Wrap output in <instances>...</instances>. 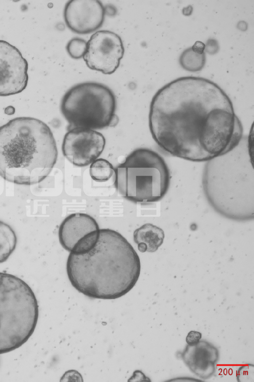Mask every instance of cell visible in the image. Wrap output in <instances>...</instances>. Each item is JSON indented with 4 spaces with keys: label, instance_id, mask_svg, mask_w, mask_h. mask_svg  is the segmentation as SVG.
Listing matches in <instances>:
<instances>
[{
    "label": "cell",
    "instance_id": "16",
    "mask_svg": "<svg viewBox=\"0 0 254 382\" xmlns=\"http://www.w3.org/2000/svg\"><path fill=\"white\" fill-rule=\"evenodd\" d=\"M206 62V57L204 51H199L192 47L185 50L179 58V63L185 70L195 72L201 71Z\"/></svg>",
    "mask_w": 254,
    "mask_h": 382
},
{
    "label": "cell",
    "instance_id": "11",
    "mask_svg": "<svg viewBox=\"0 0 254 382\" xmlns=\"http://www.w3.org/2000/svg\"><path fill=\"white\" fill-rule=\"evenodd\" d=\"M28 62L20 51L0 40V96L20 93L27 85Z\"/></svg>",
    "mask_w": 254,
    "mask_h": 382
},
{
    "label": "cell",
    "instance_id": "12",
    "mask_svg": "<svg viewBox=\"0 0 254 382\" xmlns=\"http://www.w3.org/2000/svg\"><path fill=\"white\" fill-rule=\"evenodd\" d=\"M105 9L96 0H72L66 2L64 18L67 26L79 34L91 33L100 28L104 21Z\"/></svg>",
    "mask_w": 254,
    "mask_h": 382
},
{
    "label": "cell",
    "instance_id": "8",
    "mask_svg": "<svg viewBox=\"0 0 254 382\" xmlns=\"http://www.w3.org/2000/svg\"><path fill=\"white\" fill-rule=\"evenodd\" d=\"M124 52L120 36L114 32L102 30L91 36L83 58L90 69L111 75L119 67Z\"/></svg>",
    "mask_w": 254,
    "mask_h": 382
},
{
    "label": "cell",
    "instance_id": "1",
    "mask_svg": "<svg viewBox=\"0 0 254 382\" xmlns=\"http://www.w3.org/2000/svg\"><path fill=\"white\" fill-rule=\"evenodd\" d=\"M149 126L161 149L193 162L223 155L243 138L242 124L229 97L201 77H179L159 89L150 103Z\"/></svg>",
    "mask_w": 254,
    "mask_h": 382
},
{
    "label": "cell",
    "instance_id": "20",
    "mask_svg": "<svg viewBox=\"0 0 254 382\" xmlns=\"http://www.w3.org/2000/svg\"><path fill=\"white\" fill-rule=\"evenodd\" d=\"M201 338L202 334L201 332L195 330H190L186 337V342L188 345H194L197 344Z\"/></svg>",
    "mask_w": 254,
    "mask_h": 382
},
{
    "label": "cell",
    "instance_id": "13",
    "mask_svg": "<svg viewBox=\"0 0 254 382\" xmlns=\"http://www.w3.org/2000/svg\"><path fill=\"white\" fill-rule=\"evenodd\" d=\"M178 355L190 370L201 379H209L215 373L219 351L207 341L200 340L195 345H187Z\"/></svg>",
    "mask_w": 254,
    "mask_h": 382
},
{
    "label": "cell",
    "instance_id": "4",
    "mask_svg": "<svg viewBox=\"0 0 254 382\" xmlns=\"http://www.w3.org/2000/svg\"><path fill=\"white\" fill-rule=\"evenodd\" d=\"M249 149L247 138L242 139L232 151L207 161L204 168L202 184L208 201L229 218L231 210L236 219L235 210L245 208L247 199L250 202L254 197V169Z\"/></svg>",
    "mask_w": 254,
    "mask_h": 382
},
{
    "label": "cell",
    "instance_id": "15",
    "mask_svg": "<svg viewBox=\"0 0 254 382\" xmlns=\"http://www.w3.org/2000/svg\"><path fill=\"white\" fill-rule=\"evenodd\" d=\"M17 237L11 227L0 220V263L5 262L16 248Z\"/></svg>",
    "mask_w": 254,
    "mask_h": 382
},
{
    "label": "cell",
    "instance_id": "18",
    "mask_svg": "<svg viewBox=\"0 0 254 382\" xmlns=\"http://www.w3.org/2000/svg\"><path fill=\"white\" fill-rule=\"evenodd\" d=\"M87 47V42L80 38H73L67 44L66 50L73 59H78L83 57Z\"/></svg>",
    "mask_w": 254,
    "mask_h": 382
},
{
    "label": "cell",
    "instance_id": "17",
    "mask_svg": "<svg viewBox=\"0 0 254 382\" xmlns=\"http://www.w3.org/2000/svg\"><path fill=\"white\" fill-rule=\"evenodd\" d=\"M89 173L93 180L97 182L108 181L115 173L113 165L104 158H97L91 163Z\"/></svg>",
    "mask_w": 254,
    "mask_h": 382
},
{
    "label": "cell",
    "instance_id": "2",
    "mask_svg": "<svg viewBox=\"0 0 254 382\" xmlns=\"http://www.w3.org/2000/svg\"><path fill=\"white\" fill-rule=\"evenodd\" d=\"M66 273L72 286L91 298L112 300L129 292L140 273L138 254L120 233L102 229L95 246L80 255L69 253Z\"/></svg>",
    "mask_w": 254,
    "mask_h": 382
},
{
    "label": "cell",
    "instance_id": "7",
    "mask_svg": "<svg viewBox=\"0 0 254 382\" xmlns=\"http://www.w3.org/2000/svg\"><path fill=\"white\" fill-rule=\"evenodd\" d=\"M61 111L69 124V129H102L113 126L116 100L107 86L92 81L77 84L63 96Z\"/></svg>",
    "mask_w": 254,
    "mask_h": 382
},
{
    "label": "cell",
    "instance_id": "3",
    "mask_svg": "<svg viewBox=\"0 0 254 382\" xmlns=\"http://www.w3.org/2000/svg\"><path fill=\"white\" fill-rule=\"evenodd\" d=\"M58 155L52 132L38 119L17 117L0 127V176L8 182H41L52 171Z\"/></svg>",
    "mask_w": 254,
    "mask_h": 382
},
{
    "label": "cell",
    "instance_id": "14",
    "mask_svg": "<svg viewBox=\"0 0 254 382\" xmlns=\"http://www.w3.org/2000/svg\"><path fill=\"white\" fill-rule=\"evenodd\" d=\"M133 237L140 252H154L162 244L165 234L160 228L147 223L136 229Z\"/></svg>",
    "mask_w": 254,
    "mask_h": 382
},
{
    "label": "cell",
    "instance_id": "6",
    "mask_svg": "<svg viewBox=\"0 0 254 382\" xmlns=\"http://www.w3.org/2000/svg\"><path fill=\"white\" fill-rule=\"evenodd\" d=\"M115 174V185L119 193L134 203L160 201L170 184V172L165 160L147 148L132 151L116 167Z\"/></svg>",
    "mask_w": 254,
    "mask_h": 382
},
{
    "label": "cell",
    "instance_id": "5",
    "mask_svg": "<svg viewBox=\"0 0 254 382\" xmlns=\"http://www.w3.org/2000/svg\"><path fill=\"white\" fill-rule=\"evenodd\" d=\"M38 316L37 301L29 286L16 276L0 272V354L24 344Z\"/></svg>",
    "mask_w": 254,
    "mask_h": 382
},
{
    "label": "cell",
    "instance_id": "10",
    "mask_svg": "<svg viewBox=\"0 0 254 382\" xmlns=\"http://www.w3.org/2000/svg\"><path fill=\"white\" fill-rule=\"evenodd\" d=\"M105 144V138L101 133L90 129L73 128L64 135L62 149L69 162L75 166L83 167L99 157Z\"/></svg>",
    "mask_w": 254,
    "mask_h": 382
},
{
    "label": "cell",
    "instance_id": "21",
    "mask_svg": "<svg viewBox=\"0 0 254 382\" xmlns=\"http://www.w3.org/2000/svg\"><path fill=\"white\" fill-rule=\"evenodd\" d=\"M15 112V109L13 107L9 106L7 107L4 110V113L7 115H12Z\"/></svg>",
    "mask_w": 254,
    "mask_h": 382
},
{
    "label": "cell",
    "instance_id": "19",
    "mask_svg": "<svg viewBox=\"0 0 254 382\" xmlns=\"http://www.w3.org/2000/svg\"><path fill=\"white\" fill-rule=\"evenodd\" d=\"M254 370L253 364H249L240 367L236 373L237 381H249L251 378L254 380Z\"/></svg>",
    "mask_w": 254,
    "mask_h": 382
},
{
    "label": "cell",
    "instance_id": "9",
    "mask_svg": "<svg viewBox=\"0 0 254 382\" xmlns=\"http://www.w3.org/2000/svg\"><path fill=\"white\" fill-rule=\"evenodd\" d=\"M100 229L97 222L91 216L81 213L71 214L59 227V241L70 253L83 254L95 246Z\"/></svg>",
    "mask_w": 254,
    "mask_h": 382
}]
</instances>
